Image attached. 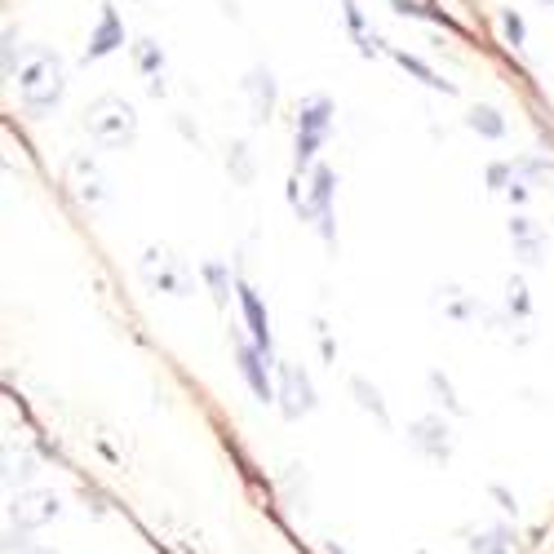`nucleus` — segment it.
<instances>
[{
    "label": "nucleus",
    "instance_id": "obj_1",
    "mask_svg": "<svg viewBox=\"0 0 554 554\" xmlns=\"http://www.w3.org/2000/svg\"><path fill=\"white\" fill-rule=\"evenodd\" d=\"M18 85V98H23V107L40 116V111H54L58 98H63L67 89V71H63V58L54 54V49H32V58L23 63V71L14 76Z\"/></svg>",
    "mask_w": 554,
    "mask_h": 554
},
{
    "label": "nucleus",
    "instance_id": "obj_2",
    "mask_svg": "<svg viewBox=\"0 0 554 554\" xmlns=\"http://www.w3.org/2000/svg\"><path fill=\"white\" fill-rule=\"evenodd\" d=\"M328 129H333V98L328 94H311L297 107V133H293V156H297V173L315 169V151L324 147Z\"/></svg>",
    "mask_w": 554,
    "mask_h": 554
},
{
    "label": "nucleus",
    "instance_id": "obj_3",
    "mask_svg": "<svg viewBox=\"0 0 554 554\" xmlns=\"http://www.w3.org/2000/svg\"><path fill=\"white\" fill-rule=\"evenodd\" d=\"M85 133L94 142H102V147H125V142H133V133H138V116H133V107L125 98L102 94L85 111Z\"/></svg>",
    "mask_w": 554,
    "mask_h": 554
},
{
    "label": "nucleus",
    "instance_id": "obj_4",
    "mask_svg": "<svg viewBox=\"0 0 554 554\" xmlns=\"http://www.w3.org/2000/svg\"><path fill=\"white\" fill-rule=\"evenodd\" d=\"M142 280H147L156 293H169V297L196 293V275L187 271V262H182L178 253L164 249V244H151V249L142 253Z\"/></svg>",
    "mask_w": 554,
    "mask_h": 554
},
{
    "label": "nucleus",
    "instance_id": "obj_5",
    "mask_svg": "<svg viewBox=\"0 0 554 554\" xmlns=\"http://www.w3.org/2000/svg\"><path fill=\"white\" fill-rule=\"evenodd\" d=\"M333 196H337V173L328 164H315L311 169V200H306V222H315L324 235V244L337 240L333 227Z\"/></svg>",
    "mask_w": 554,
    "mask_h": 554
},
{
    "label": "nucleus",
    "instance_id": "obj_6",
    "mask_svg": "<svg viewBox=\"0 0 554 554\" xmlns=\"http://www.w3.org/2000/svg\"><path fill=\"white\" fill-rule=\"evenodd\" d=\"M280 413L284 417H306L315 408V386L302 364H280Z\"/></svg>",
    "mask_w": 554,
    "mask_h": 554
},
{
    "label": "nucleus",
    "instance_id": "obj_7",
    "mask_svg": "<svg viewBox=\"0 0 554 554\" xmlns=\"http://www.w3.org/2000/svg\"><path fill=\"white\" fill-rule=\"evenodd\" d=\"M235 364H240L244 382H249V391L262 399V404H271L275 399V386H271V359H266L258 346H253V337L244 342V337H235Z\"/></svg>",
    "mask_w": 554,
    "mask_h": 554
},
{
    "label": "nucleus",
    "instance_id": "obj_8",
    "mask_svg": "<svg viewBox=\"0 0 554 554\" xmlns=\"http://www.w3.org/2000/svg\"><path fill=\"white\" fill-rule=\"evenodd\" d=\"M71 191L80 196V204H94V209H107V204H111L107 173L94 164V156H76V160H71Z\"/></svg>",
    "mask_w": 554,
    "mask_h": 554
},
{
    "label": "nucleus",
    "instance_id": "obj_9",
    "mask_svg": "<svg viewBox=\"0 0 554 554\" xmlns=\"http://www.w3.org/2000/svg\"><path fill=\"white\" fill-rule=\"evenodd\" d=\"M408 439H413V448H422L430 461H439V466L453 457V430H448L444 417H422V422H413L408 426Z\"/></svg>",
    "mask_w": 554,
    "mask_h": 554
},
{
    "label": "nucleus",
    "instance_id": "obj_10",
    "mask_svg": "<svg viewBox=\"0 0 554 554\" xmlns=\"http://www.w3.org/2000/svg\"><path fill=\"white\" fill-rule=\"evenodd\" d=\"M120 45H125V23H120V14H116V5H111V0H102L98 27H94V36H89V45H85V58H89V63H98V58L116 54Z\"/></svg>",
    "mask_w": 554,
    "mask_h": 554
},
{
    "label": "nucleus",
    "instance_id": "obj_11",
    "mask_svg": "<svg viewBox=\"0 0 554 554\" xmlns=\"http://www.w3.org/2000/svg\"><path fill=\"white\" fill-rule=\"evenodd\" d=\"M235 293H240V311H244V324H249V337H253V346L266 355V359H275V342H271V324H266V306H262V297L253 293V284H244V280H235Z\"/></svg>",
    "mask_w": 554,
    "mask_h": 554
},
{
    "label": "nucleus",
    "instance_id": "obj_12",
    "mask_svg": "<svg viewBox=\"0 0 554 554\" xmlns=\"http://www.w3.org/2000/svg\"><path fill=\"white\" fill-rule=\"evenodd\" d=\"M58 515V497H54V492H18V497H14V506H9V519H14L18 523V528H27V532H32V528H40V523H49V519H54Z\"/></svg>",
    "mask_w": 554,
    "mask_h": 554
},
{
    "label": "nucleus",
    "instance_id": "obj_13",
    "mask_svg": "<svg viewBox=\"0 0 554 554\" xmlns=\"http://www.w3.org/2000/svg\"><path fill=\"white\" fill-rule=\"evenodd\" d=\"M510 235H515V249H519V262L523 266H541V262H546V235H541V227L532 218L515 213V218H510Z\"/></svg>",
    "mask_w": 554,
    "mask_h": 554
},
{
    "label": "nucleus",
    "instance_id": "obj_14",
    "mask_svg": "<svg viewBox=\"0 0 554 554\" xmlns=\"http://www.w3.org/2000/svg\"><path fill=\"white\" fill-rule=\"evenodd\" d=\"M244 94H249V102H253V120L266 125V120H271V111H275V76L266 67L244 71Z\"/></svg>",
    "mask_w": 554,
    "mask_h": 554
},
{
    "label": "nucleus",
    "instance_id": "obj_15",
    "mask_svg": "<svg viewBox=\"0 0 554 554\" xmlns=\"http://www.w3.org/2000/svg\"><path fill=\"white\" fill-rule=\"evenodd\" d=\"M133 58H138V76L147 80L151 94H164V49L151 36H142L138 45H133Z\"/></svg>",
    "mask_w": 554,
    "mask_h": 554
},
{
    "label": "nucleus",
    "instance_id": "obj_16",
    "mask_svg": "<svg viewBox=\"0 0 554 554\" xmlns=\"http://www.w3.org/2000/svg\"><path fill=\"white\" fill-rule=\"evenodd\" d=\"M342 14H346V27H351V40H355V49H359V54H364V58L386 54V45L377 40L373 27H368V18L359 14V5H355V0H346V5H342Z\"/></svg>",
    "mask_w": 554,
    "mask_h": 554
},
{
    "label": "nucleus",
    "instance_id": "obj_17",
    "mask_svg": "<svg viewBox=\"0 0 554 554\" xmlns=\"http://www.w3.org/2000/svg\"><path fill=\"white\" fill-rule=\"evenodd\" d=\"M386 54H391L395 63L404 67V71H408V76H413V80H422V85H430V89H439V94H457V85H453V80L435 76V71H430V67L422 63V58H413V54H408V49H386Z\"/></svg>",
    "mask_w": 554,
    "mask_h": 554
},
{
    "label": "nucleus",
    "instance_id": "obj_18",
    "mask_svg": "<svg viewBox=\"0 0 554 554\" xmlns=\"http://www.w3.org/2000/svg\"><path fill=\"white\" fill-rule=\"evenodd\" d=\"M515 550V532L510 528H488L470 537V554H510Z\"/></svg>",
    "mask_w": 554,
    "mask_h": 554
},
{
    "label": "nucleus",
    "instance_id": "obj_19",
    "mask_svg": "<svg viewBox=\"0 0 554 554\" xmlns=\"http://www.w3.org/2000/svg\"><path fill=\"white\" fill-rule=\"evenodd\" d=\"M351 395H355L359 408H368V413L377 417V426H391V413H386V404H382V395H377L373 382H364V377H351Z\"/></svg>",
    "mask_w": 554,
    "mask_h": 554
},
{
    "label": "nucleus",
    "instance_id": "obj_20",
    "mask_svg": "<svg viewBox=\"0 0 554 554\" xmlns=\"http://www.w3.org/2000/svg\"><path fill=\"white\" fill-rule=\"evenodd\" d=\"M391 9H395V14H404V18H422V23L453 27V18H448L439 5H430V0H391Z\"/></svg>",
    "mask_w": 554,
    "mask_h": 554
},
{
    "label": "nucleus",
    "instance_id": "obj_21",
    "mask_svg": "<svg viewBox=\"0 0 554 554\" xmlns=\"http://www.w3.org/2000/svg\"><path fill=\"white\" fill-rule=\"evenodd\" d=\"M466 125L475 129V133H484L488 142L506 138V120L497 116V107H470V111H466Z\"/></svg>",
    "mask_w": 554,
    "mask_h": 554
},
{
    "label": "nucleus",
    "instance_id": "obj_22",
    "mask_svg": "<svg viewBox=\"0 0 554 554\" xmlns=\"http://www.w3.org/2000/svg\"><path fill=\"white\" fill-rule=\"evenodd\" d=\"M200 275H204V280H209V293H213V302H218V306H227V297H231V271H227V266H222V262H204L200 266Z\"/></svg>",
    "mask_w": 554,
    "mask_h": 554
},
{
    "label": "nucleus",
    "instance_id": "obj_23",
    "mask_svg": "<svg viewBox=\"0 0 554 554\" xmlns=\"http://www.w3.org/2000/svg\"><path fill=\"white\" fill-rule=\"evenodd\" d=\"M515 169L528 187H554V164H541V160L523 156V160H515Z\"/></svg>",
    "mask_w": 554,
    "mask_h": 554
},
{
    "label": "nucleus",
    "instance_id": "obj_24",
    "mask_svg": "<svg viewBox=\"0 0 554 554\" xmlns=\"http://www.w3.org/2000/svg\"><path fill=\"white\" fill-rule=\"evenodd\" d=\"M448 315H453L457 324H470V315H479V302L466 293H457V289H448Z\"/></svg>",
    "mask_w": 554,
    "mask_h": 554
},
{
    "label": "nucleus",
    "instance_id": "obj_25",
    "mask_svg": "<svg viewBox=\"0 0 554 554\" xmlns=\"http://www.w3.org/2000/svg\"><path fill=\"white\" fill-rule=\"evenodd\" d=\"M501 32H506V40H510L515 49L528 45V32H523V18L515 14V9H501Z\"/></svg>",
    "mask_w": 554,
    "mask_h": 554
},
{
    "label": "nucleus",
    "instance_id": "obj_26",
    "mask_svg": "<svg viewBox=\"0 0 554 554\" xmlns=\"http://www.w3.org/2000/svg\"><path fill=\"white\" fill-rule=\"evenodd\" d=\"M515 178H519L515 160H510V164H501V160H497V164H488V191H506Z\"/></svg>",
    "mask_w": 554,
    "mask_h": 554
},
{
    "label": "nucleus",
    "instance_id": "obj_27",
    "mask_svg": "<svg viewBox=\"0 0 554 554\" xmlns=\"http://www.w3.org/2000/svg\"><path fill=\"white\" fill-rule=\"evenodd\" d=\"M0 67H5V76H9V71H14V76L23 71V58H18V32H14V27L5 32V49H0Z\"/></svg>",
    "mask_w": 554,
    "mask_h": 554
},
{
    "label": "nucleus",
    "instance_id": "obj_28",
    "mask_svg": "<svg viewBox=\"0 0 554 554\" xmlns=\"http://www.w3.org/2000/svg\"><path fill=\"white\" fill-rule=\"evenodd\" d=\"M430 386H435V391H439V399H444V404H448V413H466V408H461V399L453 395V382H448L444 373H430Z\"/></svg>",
    "mask_w": 554,
    "mask_h": 554
},
{
    "label": "nucleus",
    "instance_id": "obj_29",
    "mask_svg": "<svg viewBox=\"0 0 554 554\" xmlns=\"http://www.w3.org/2000/svg\"><path fill=\"white\" fill-rule=\"evenodd\" d=\"M231 169H235V182L253 178V164H249V156H244V142H231Z\"/></svg>",
    "mask_w": 554,
    "mask_h": 554
},
{
    "label": "nucleus",
    "instance_id": "obj_30",
    "mask_svg": "<svg viewBox=\"0 0 554 554\" xmlns=\"http://www.w3.org/2000/svg\"><path fill=\"white\" fill-rule=\"evenodd\" d=\"M492 497H497V506L506 510V515H515V510H519V506H515V497H510L506 488H492Z\"/></svg>",
    "mask_w": 554,
    "mask_h": 554
},
{
    "label": "nucleus",
    "instance_id": "obj_31",
    "mask_svg": "<svg viewBox=\"0 0 554 554\" xmlns=\"http://www.w3.org/2000/svg\"><path fill=\"white\" fill-rule=\"evenodd\" d=\"M23 554H58V550H45V546H32V550H23Z\"/></svg>",
    "mask_w": 554,
    "mask_h": 554
},
{
    "label": "nucleus",
    "instance_id": "obj_32",
    "mask_svg": "<svg viewBox=\"0 0 554 554\" xmlns=\"http://www.w3.org/2000/svg\"><path fill=\"white\" fill-rule=\"evenodd\" d=\"M541 5H546V9H554V0H541Z\"/></svg>",
    "mask_w": 554,
    "mask_h": 554
}]
</instances>
